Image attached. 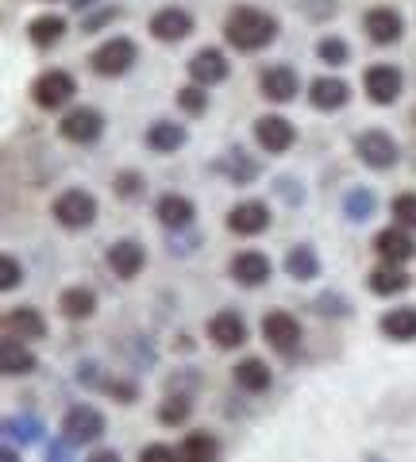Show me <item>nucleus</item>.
<instances>
[{
    "instance_id": "603ef678",
    "label": "nucleus",
    "mask_w": 416,
    "mask_h": 462,
    "mask_svg": "<svg viewBox=\"0 0 416 462\" xmlns=\"http://www.w3.org/2000/svg\"><path fill=\"white\" fill-rule=\"evenodd\" d=\"M412 124H416V112H412Z\"/></svg>"
},
{
    "instance_id": "4be33fe9",
    "label": "nucleus",
    "mask_w": 416,
    "mask_h": 462,
    "mask_svg": "<svg viewBox=\"0 0 416 462\" xmlns=\"http://www.w3.org/2000/svg\"><path fill=\"white\" fill-rule=\"evenodd\" d=\"M5 336H20L27 343L47 339V316H42L35 305H20L5 312Z\"/></svg>"
},
{
    "instance_id": "7ed1b4c3",
    "label": "nucleus",
    "mask_w": 416,
    "mask_h": 462,
    "mask_svg": "<svg viewBox=\"0 0 416 462\" xmlns=\"http://www.w3.org/2000/svg\"><path fill=\"white\" fill-rule=\"evenodd\" d=\"M97 197L89 189H62L59 197H54V205H51V216L59 220L66 231H85V227H93L97 224Z\"/></svg>"
},
{
    "instance_id": "a19ab883",
    "label": "nucleus",
    "mask_w": 416,
    "mask_h": 462,
    "mask_svg": "<svg viewBox=\"0 0 416 462\" xmlns=\"http://www.w3.org/2000/svg\"><path fill=\"white\" fill-rule=\"evenodd\" d=\"M274 197H282L290 208H300L305 205V185L290 178V173H282V178H274Z\"/></svg>"
},
{
    "instance_id": "37998d69",
    "label": "nucleus",
    "mask_w": 416,
    "mask_h": 462,
    "mask_svg": "<svg viewBox=\"0 0 416 462\" xmlns=\"http://www.w3.org/2000/svg\"><path fill=\"white\" fill-rule=\"evenodd\" d=\"M200 247V236L193 227H178L170 231V254H193Z\"/></svg>"
},
{
    "instance_id": "09e8293b",
    "label": "nucleus",
    "mask_w": 416,
    "mask_h": 462,
    "mask_svg": "<svg viewBox=\"0 0 416 462\" xmlns=\"http://www.w3.org/2000/svg\"><path fill=\"white\" fill-rule=\"evenodd\" d=\"M69 451H74V443H69L66 436H59V439L47 443V458H69Z\"/></svg>"
},
{
    "instance_id": "ddd939ff",
    "label": "nucleus",
    "mask_w": 416,
    "mask_h": 462,
    "mask_svg": "<svg viewBox=\"0 0 416 462\" xmlns=\"http://www.w3.org/2000/svg\"><path fill=\"white\" fill-rule=\"evenodd\" d=\"M227 273H232V282L243 285V289H258L274 278V263L263 254V251H239L232 254V263H227Z\"/></svg>"
},
{
    "instance_id": "c9c22d12",
    "label": "nucleus",
    "mask_w": 416,
    "mask_h": 462,
    "mask_svg": "<svg viewBox=\"0 0 416 462\" xmlns=\"http://www.w3.org/2000/svg\"><path fill=\"white\" fill-rule=\"evenodd\" d=\"M312 312L328 316V320H347V316L355 312V305H351L347 293H339V289H328V293L312 297Z\"/></svg>"
},
{
    "instance_id": "473e14b6",
    "label": "nucleus",
    "mask_w": 416,
    "mask_h": 462,
    "mask_svg": "<svg viewBox=\"0 0 416 462\" xmlns=\"http://www.w3.org/2000/svg\"><path fill=\"white\" fill-rule=\"evenodd\" d=\"M42 420L39 416H32V412H23V416H8L5 420V439L8 443H20V447H35V443H42Z\"/></svg>"
},
{
    "instance_id": "de8ad7c7",
    "label": "nucleus",
    "mask_w": 416,
    "mask_h": 462,
    "mask_svg": "<svg viewBox=\"0 0 416 462\" xmlns=\"http://www.w3.org/2000/svg\"><path fill=\"white\" fill-rule=\"evenodd\" d=\"M139 458L143 462H147V458H181V451H178V447H170V443H147L139 451Z\"/></svg>"
},
{
    "instance_id": "b1692460",
    "label": "nucleus",
    "mask_w": 416,
    "mask_h": 462,
    "mask_svg": "<svg viewBox=\"0 0 416 462\" xmlns=\"http://www.w3.org/2000/svg\"><path fill=\"white\" fill-rule=\"evenodd\" d=\"M154 216L166 231H178V227H193L197 220V205L185 193H162L154 200Z\"/></svg>"
},
{
    "instance_id": "79ce46f5",
    "label": "nucleus",
    "mask_w": 416,
    "mask_h": 462,
    "mask_svg": "<svg viewBox=\"0 0 416 462\" xmlns=\"http://www.w3.org/2000/svg\"><path fill=\"white\" fill-rule=\"evenodd\" d=\"M390 212H393V220H397L401 227L416 231V193H397L393 205H390Z\"/></svg>"
},
{
    "instance_id": "2f4dec72",
    "label": "nucleus",
    "mask_w": 416,
    "mask_h": 462,
    "mask_svg": "<svg viewBox=\"0 0 416 462\" xmlns=\"http://www.w3.org/2000/svg\"><path fill=\"white\" fill-rule=\"evenodd\" d=\"M382 336L393 339V343H412L416 339V309L412 305H401V309H390L378 320Z\"/></svg>"
},
{
    "instance_id": "7c9ffc66",
    "label": "nucleus",
    "mask_w": 416,
    "mask_h": 462,
    "mask_svg": "<svg viewBox=\"0 0 416 462\" xmlns=\"http://www.w3.org/2000/svg\"><path fill=\"white\" fill-rule=\"evenodd\" d=\"M339 208H343V216H347L351 224H366L370 216L378 212V197H374V189H370V185H351V189L343 193Z\"/></svg>"
},
{
    "instance_id": "423d86ee",
    "label": "nucleus",
    "mask_w": 416,
    "mask_h": 462,
    "mask_svg": "<svg viewBox=\"0 0 416 462\" xmlns=\"http://www.w3.org/2000/svg\"><path fill=\"white\" fill-rule=\"evenodd\" d=\"M105 127H108L105 112L93 105H78L59 120V135L66 143H74V147H93V143H100V135H105Z\"/></svg>"
},
{
    "instance_id": "6ab92c4d",
    "label": "nucleus",
    "mask_w": 416,
    "mask_h": 462,
    "mask_svg": "<svg viewBox=\"0 0 416 462\" xmlns=\"http://www.w3.org/2000/svg\"><path fill=\"white\" fill-rule=\"evenodd\" d=\"M212 170L224 173L232 185H254L258 173H263V162H258L254 154H247L243 147H232V151H224L217 162H212Z\"/></svg>"
},
{
    "instance_id": "c03bdc74",
    "label": "nucleus",
    "mask_w": 416,
    "mask_h": 462,
    "mask_svg": "<svg viewBox=\"0 0 416 462\" xmlns=\"http://www.w3.org/2000/svg\"><path fill=\"white\" fill-rule=\"evenodd\" d=\"M20 282H23V266L16 263V254H5V258H0V289L12 293Z\"/></svg>"
},
{
    "instance_id": "58836bf2",
    "label": "nucleus",
    "mask_w": 416,
    "mask_h": 462,
    "mask_svg": "<svg viewBox=\"0 0 416 462\" xmlns=\"http://www.w3.org/2000/svg\"><path fill=\"white\" fill-rule=\"evenodd\" d=\"M97 393L112 397L116 404H135V401H139V385L127 382V378H116V374H105V382H100Z\"/></svg>"
},
{
    "instance_id": "4c0bfd02",
    "label": "nucleus",
    "mask_w": 416,
    "mask_h": 462,
    "mask_svg": "<svg viewBox=\"0 0 416 462\" xmlns=\"http://www.w3.org/2000/svg\"><path fill=\"white\" fill-rule=\"evenodd\" d=\"M112 193H116L120 200H139L143 193H147V178H143L139 170H120L116 178H112Z\"/></svg>"
},
{
    "instance_id": "2eb2a0df",
    "label": "nucleus",
    "mask_w": 416,
    "mask_h": 462,
    "mask_svg": "<svg viewBox=\"0 0 416 462\" xmlns=\"http://www.w3.org/2000/svg\"><path fill=\"white\" fill-rule=\"evenodd\" d=\"M185 69H190V81L212 89V85L227 81V74H232V62H227V54L217 51V47H200L190 62H185Z\"/></svg>"
},
{
    "instance_id": "72a5a7b5",
    "label": "nucleus",
    "mask_w": 416,
    "mask_h": 462,
    "mask_svg": "<svg viewBox=\"0 0 416 462\" xmlns=\"http://www.w3.org/2000/svg\"><path fill=\"white\" fill-rule=\"evenodd\" d=\"M178 451H181V458H190V462H212L220 455V439L212 436V431H190V436L178 443Z\"/></svg>"
},
{
    "instance_id": "dca6fc26",
    "label": "nucleus",
    "mask_w": 416,
    "mask_h": 462,
    "mask_svg": "<svg viewBox=\"0 0 416 462\" xmlns=\"http://www.w3.org/2000/svg\"><path fill=\"white\" fill-rule=\"evenodd\" d=\"M374 251H378L382 263L405 266V263H412V258H416V239H412L409 227L393 224V227H382L378 236H374Z\"/></svg>"
},
{
    "instance_id": "a18cd8bd",
    "label": "nucleus",
    "mask_w": 416,
    "mask_h": 462,
    "mask_svg": "<svg viewBox=\"0 0 416 462\" xmlns=\"http://www.w3.org/2000/svg\"><path fill=\"white\" fill-rule=\"evenodd\" d=\"M297 5H300V12H305L309 20H317V23L332 20L336 12H339V5H336V0H297Z\"/></svg>"
},
{
    "instance_id": "e433bc0d",
    "label": "nucleus",
    "mask_w": 416,
    "mask_h": 462,
    "mask_svg": "<svg viewBox=\"0 0 416 462\" xmlns=\"http://www.w3.org/2000/svg\"><path fill=\"white\" fill-rule=\"evenodd\" d=\"M317 58L324 66H347L351 62V47H347V39H339V35H320L317 39Z\"/></svg>"
},
{
    "instance_id": "bb28decb",
    "label": "nucleus",
    "mask_w": 416,
    "mask_h": 462,
    "mask_svg": "<svg viewBox=\"0 0 416 462\" xmlns=\"http://www.w3.org/2000/svg\"><path fill=\"white\" fill-rule=\"evenodd\" d=\"M59 312L66 320H89L97 312V289L93 285H66L59 293Z\"/></svg>"
},
{
    "instance_id": "cd10ccee",
    "label": "nucleus",
    "mask_w": 416,
    "mask_h": 462,
    "mask_svg": "<svg viewBox=\"0 0 416 462\" xmlns=\"http://www.w3.org/2000/svg\"><path fill=\"white\" fill-rule=\"evenodd\" d=\"M66 32H69V23H66V16H59V12H47V16H35L27 23V39H32V47H39V51L59 47L66 39Z\"/></svg>"
},
{
    "instance_id": "6e6552de",
    "label": "nucleus",
    "mask_w": 416,
    "mask_h": 462,
    "mask_svg": "<svg viewBox=\"0 0 416 462\" xmlns=\"http://www.w3.org/2000/svg\"><path fill=\"white\" fill-rule=\"evenodd\" d=\"M363 93L370 105H378V108H390L401 100V93H405V74H401L397 66L390 62H378V66H366V74H363Z\"/></svg>"
},
{
    "instance_id": "a211bd4d",
    "label": "nucleus",
    "mask_w": 416,
    "mask_h": 462,
    "mask_svg": "<svg viewBox=\"0 0 416 462\" xmlns=\"http://www.w3.org/2000/svg\"><path fill=\"white\" fill-rule=\"evenodd\" d=\"M208 339L217 351H236V346L247 343V320L236 309H220L208 320Z\"/></svg>"
},
{
    "instance_id": "39448f33",
    "label": "nucleus",
    "mask_w": 416,
    "mask_h": 462,
    "mask_svg": "<svg viewBox=\"0 0 416 462\" xmlns=\"http://www.w3.org/2000/svg\"><path fill=\"white\" fill-rule=\"evenodd\" d=\"M74 97H78V81L66 69H42L32 81V100L42 112H62L66 105H74Z\"/></svg>"
},
{
    "instance_id": "5701e85b",
    "label": "nucleus",
    "mask_w": 416,
    "mask_h": 462,
    "mask_svg": "<svg viewBox=\"0 0 416 462\" xmlns=\"http://www.w3.org/2000/svg\"><path fill=\"white\" fill-rule=\"evenodd\" d=\"M0 370H5L8 378H27V374L39 370V358L32 346H27V339L5 336V343H0Z\"/></svg>"
},
{
    "instance_id": "4468645a",
    "label": "nucleus",
    "mask_w": 416,
    "mask_h": 462,
    "mask_svg": "<svg viewBox=\"0 0 416 462\" xmlns=\"http://www.w3.org/2000/svg\"><path fill=\"white\" fill-rule=\"evenodd\" d=\"M363 32L370 42H378V47H393V42H401V35H405V20H401L397 8L378 5L363 16Z\"/></svg>"
},
{
    "instance_id": "3c124183",
    "label": "nucleus",
    "mask_w": 416,
    "mask_h": 462,
    "mask_svg": "<svg viewBox=\"0 0 416 462\" xmlns=\"http://www.w3.org/2000/svg\"><path fill=\"white\" fill-rule=\"evenodd\" d=\"M69 5H74L78 12H85V8H93V5H100V0H69Z\"/></svg>"
},
{
    "instance_id": "a878e982",
    "label": "nucleus",
    "mask_w": 416,
    "mask_h": 462,
    "mask_svg": "<svg viewBox=\"0 0 416 462\" xmlns=\"http://www.w3.org/2000/svg\"><path fill=\"white\" fill-rule=\"evenodd\" d=\"M366 285H370L374 297H401L412 285V273L405 266H397V263H382L378 270L366 273Z\"/></svg>"
},
{
    "instance_id": "8fccbe9b",
    "label": "nucleus",
    "mask_w": 416,
    "mask_h": 462,
    "mask_svg": "<svg viewBox=\"0 0 416 462\" xmlns=\"http://www.w3.org/2000/svg\"><path fill=\"white\" fill-rule=\"evenodd\" d=\"M89 462H120V455H116V451H105V447H93Z\"/></svg>"
},
{
    "instance_id": "412c9836",
    "label": "nucleus",
    "mask_w": 416,
    "mask_h": 462,
    "mask_svg": "<svg viewBox=\"0 0 416 462\" xmlns=\"http://www.w3.org/2000/svg\"><path fill=\"white\" fill-rule=\"evenodd\" d=\"M309 105L317 108V112H339V108H347L351 105V85L343 81V78H317L309 85Z\"/></svg>"
},
{
    "instance_id": "f704fd0d",
    "label": "nucleus",
    "mask_w": 416,
    "mask_h": 462,
    "mask_svg": "<svg viewBox=\"0 0 416 462\" xmlns=\"http://www.w3.org/2000/svg\"><path fill=\"white\" fill-rule=\"evenodd\" d=\"M154 416H159L162 428H181V424L193 416V397H190V393H178V389H174V393H170V397L159 404V412H154Z\"/></svg>"
},
{
    "instance_id": "c85d7f7f",
    "label": "nucleus",
    "mask_w": 416,
    "mask_h": 462,
    "mask_svg": "<svg viewBox=\"0 0 416 462\" xmlns=\"http://www.w3.org/2000/svg\"><path fill=\"white\" fill-rule=\"evenodd\" d=\"M285 273L293 282H317L320 278V254L312 243H297V247L285 251Z\"/></svg>"
},
{
    "instance_id": "9d476101",
    "label": "nucleus",
    "mask_w": 416,
    "mask_h": 462,
    "mask_svg": "<svg viewBox=\"0 0 416 462\" xmlns=\"http://www.w3.org/2000/svg\"><path fill=\"white\" fill-rule=\"evenodd\" d=\"M254 139L266 154H285L297 143V127L285 120L282 112H266L254 120Z\"/></svg>"
},
{
    "instance_id": "393cba45",
    "label": "nucleus",
    "mask_w": 416,
    "mask_h": 462,
    "mask_svg": "<svg viewBox=\"0 0 416 462\" xmlns=\"http://www.w3.org/2000/svg\"><path fill=\"white\" fill-rule=\"evenodd\" d=\"M143 143H147V151H154V154H178L185 143H190V132H185V124L154 120L147 127V135H143Z\"/></svg>"
},
{
    "instance_id": "1a4fd4ad",
    "label": "nucleus",
    "mask_w": 416,
    "mask_h": 462,
    "mask_svg": "<svg viewBox=\"0 0 416 462\" xmlns=\"http://www.w3.org/2000/svg\"><path fill=\"white\" fill-rule=\"evenodd\" d=\"M355 154H358V162L370 166V170H393L397 166V139L390 132H382V127H370V132H363L355 139Z\"/></svg>"
},
{
    "instance_id": "f8f14e48",
    "label": "nucleus",
    "mask_w": 416,
    "mask_h": 462,
    "mask_svg": "<svg viewBox=\"0 0 416 462\" xmlns=\"http://www.w3.org/2000/svg\"><path fill=\"white\" fill-rule=\"evenodd\" d=\"M193 12L190 8H181V5H166V8H159L151 16V23H147V32L159 39V42H181V39H190L193 35Z\"/></svg>"
},
{
    "instance_id": "f3484780",
    "label": "nucleus",
    "mask_w": 416,
    "mask_h": 462,
    "mask_svg": "<svg viewBox=\"0 0 416 462\" xmlns=\"http://www.w3.org/2000/svg\"><path fill=\"white\" fill-rule=\"evenodd\" d=\"M143 266H147V247H143L139 239H116L108 247V270L116 273L120 282L139 278Z\"/></svg>"
},
{
    "instance_id": "ea45409f",
    "label": "nucleus",
    "mask_w": 416,
    "mask_h": 462,
    "mask_svg": "<svg viewBox=\"0 0 416 462\" xmlns=\"http://www.w3.org/2000/svg\"><path fill=\"white\" fill-rule=\"evenodd\" d=\"M178 108H181L185 116H205V112H208V93H205V85H197V81L181 85V89H178Z\"/></svg>"
},
{
    "instance_id": "9b49d317",
    "label": "nucleus",
    "mask_w": 416,
    "mask_h": 462,
    "mask_svg": "<svg viewBox=\"0 0 416 462\" xmlns=\"http://www.w3.org/2000/svg\"><path fill=\"white\" fill-rule=\"evenodd\" d=\"M258 93L266 100H274V105H290V100H297V93H300V74L285 62L266 66L263 74H258Z\"/></svg>"
},
{
    "instance_id": "0eeeda50",
    "label": "nucleus",
    "mask_w": 416,
    "mask_h": 462,
    "mask_svg": "<svg viewBox=\"0 0 416 462\" xmlns=\"http://www.w3.org/2000/svg\"><path fill=\"white\" fill-rule=\"evenodd\" d=\"M263 339L274 346L282 358H293L300 351V343H305V331H300V320L293 312L274 309V312L263 316Z\"/></svg>"
},
{
    "instance_id": "f03ea898",
    "label": "nucleus",
    "mask_w": 416,
    "mask_h": 462,
    "mask_svg": "<svg viewBox=\"0 0 416 462\" xmlns=\"http://www.w3.org/2000/svg\"><path fill=\"white\" fill-rule=\"evenodd\" d=\"M135 62H139V47L127 35H112L89 54V66L97 78H124L135 69Z\"/></svg>"
},
{
    "instance_id": "f257e3e1",
    "label": "nucleus",
    "mask_w": 416,
    "mask_h": 462,
    "mask_svg": "<svg viewBox=\"0 0 416 462\" xmlns=\"http://www.w3.org/2000/svg\"><path fill=\"white\" fill-rule=\"evenodd\" d=\"M282 32V23L274 12H266V8H254V5H236L232 12H227V20H224V39H227V47H236L239 54H258V51H266L270 42L278 39Z\"/></svg>"
},
{
    "instance_id": "c756f323",
    "label": "nucleus",
    "mask_w": 416,
    "mask_h": 462,
    "mask_svg": "<svg viewBox=\"0 0 416 462\" xmlns=\"http://www.w3.org/2000/svg\"><path fill=\"white\" fill-rule=\"evenodd\" d=\"M232 378H236V385L243 389V393H254V397L274 385V374H270V366L263 363V358H243V363H236Z\"/></svg>"
},
{
    "instance_id": "aec40b11",
    "label": "nucleus",
    "mask_w": 416,
    "mask_h": 462,
    "mask_svg": "<svg viewBox=\"0 0 416 462\" xmlns=\"http://www.w3.org/2000/svg\"><path fill=\"white\" fill-rule=\"evenodd\" d=\"M266 227H270L266 200H239V205L227 212V231H236V236H243V239L263 236Z\"/></svg>"
},
{
    "instance_id": "20e7f679",
    "label": "nucleus",
    "mask_w": 416,
    "mask_h": 462,
    "mask_svg": "<svg viewBox=\"0 0 416 462\" xmlns=\"http://www.w3.org/2000/svg\"><path fill=\"white\" fill-rule=\"evenodd\" d=\"M62 436L74 443V447H97L100 439H105V412L93 409V404H69L66 416H62Z\"/></svg>"
},
{
    "instance_id": "49530a36",
    "label": "nucleus",
    "mask_w": 416,
    "mask_h": 462,
    "mask_svg": "<svg viewBox=\"0 0 416 462\" xmlns=\"http://www.w3.org/2000/svg\"><path fill=\"white\" fill-rule=\"evenodd\" d=\"M112 20H120V8H116V5H105L100 12H93L89 20H81V32H85V35H93V32H100V27L112 23Z\"/></svg>"
}]
</instances>
